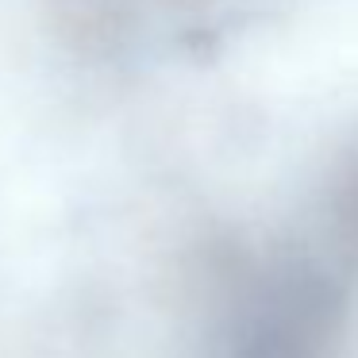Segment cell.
<instances>
[{
    "instance_id": "cell-2",
    "label": "cell",
    "mask_w": 358,
    "mask_h": 358,
    "mask_svg": "<svg viewBox=\"0 0 358 358\" xmlns=\"http://www.w3.org/2000/svg\"><path fill=\"white\" fill-rule=\"evenodd\" d=\"M216 8L220 0H47V20L78 58L108 62L158 39H189Z\"/></svg>"
},
{
    "instance_id": "cell-3",
    "label": "cell",
    "mask_w": 358,
    "mask_h": 358,
    "mask_svg": "<svg viewBox=\"0 0 358 358\" xmlns=\"http://www.w3.org/2000/svg\"><path fill=\"white\" fill-rule=\"evenodd\" d=\"M320 227H324L320 247L347 273L358 270V147H350L327 173L324 201H320Z\"/></svg>"
},
{
    "instance_id": "cell-1",
    "label": "cell",
    "mask_w": 358,
    "mask_h": 358,
    "mask_svg": "<svg viewBox=\"0 0 358 358\" xmlns=\"http://www.w3.org/2000/svg\"><path fill=\"white\" fill-rule=\"evenodd\" d=\"M350 273L312 243H216L201 258L204 358H335Z\"/></svg>"
}]
</instances>
